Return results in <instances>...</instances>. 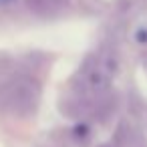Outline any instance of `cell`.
Returning a JSON list of instances; mask_svg holds the SVG:
<instances>
[{"mask_svg": "<svg viewBox=\"0 0 147 147\" xmlns=\"http://www.w3.org/2000/svg\"><path fill=\"white\" fill-rule=\"evenodd\" d=\"M16 4V0H0V6H12Z\"/></svg>", "mask_w": 147, "mask_h": 147, "instance_id": "5", "label": "cell"}, {"mask_svg": "<svg viewBox=\"0 0 147 147\" xmlns=\"http://www.w3.org/2000/svg\"><path fill=\"white\" fill-rule=\"evenodd\" d=\"M97 65L113 79L117 73H119V55L115 51H103L97 59Z\"/></svg>", "mask_w": 147, "mask_h": 147, "instance_id": "4", "label": "cell"}, {"mask_svg": "<svg viewBox=\"0 0 147 147\" xmlns=\"http://www.w3.org/2000/svg\"><path fill=\"white\" fill-rule=\"evenodd\" d=\"M109 87H111V77L97 65V61H95L91 67L85 69V89H87L95 99L107 95V93H109Z\"/></svg>", "mask_w": 147, "mask_h": 147, "instance_id": "2", "label": "cell"}, {"mask_svg": "<svg viewBox=\"0 0 147 147\" xmlns=\"http://www.w3.org/2000/svg\"><path fill=\"white\" fill-rule=\"evenodd\" d=\"M67 0H26V4L32 12L40 14V16H47V14H53L55 10L63 8Z\"/></svg>", "mask_w": 147, "mask_h": 147, "instance_id": "3", "label": "cell"}, {"mask_svg": "<svg viewBox=\"0 0 147 147\" xmlns=\"http://www.w3.org/2000/svg\"><path fill=\"white\" fill-rule=\"evenodd\" d=\"M143 2H145V4H147V0H143Z\"/></svg>", "mask_w": 147, "mask_h": 147, "instance_id": "6", "label": "cell"}, {"mask_svg": "<svg viewBox=\"0 0 147 147\" xmlns=\"http://www.w3.org/2000/svg\"><path fill=\"white\" fill-rule=\"evenodd\" d=\"M103 147H107V145H103Z\"/></svg>", "mask_w": 147, "mask_h": 147, "instance_id": "7", "label": "cell"}, {"mask_svg": "<svg viewBox=\"0 0 147 147\" xmlns=\"http://www.w3.org/2000/svg\"><path fill=\"white\" fill-rule=\"evenodd\" d=\"M36 99H38L36 89L24 79L10 81L0 91V107L16 117L30 115L36 109Z\"/></svg>", "mask_w": 147, "mask_h": 147, "instance_id": "1", "label": "cell"}]
</instances>
